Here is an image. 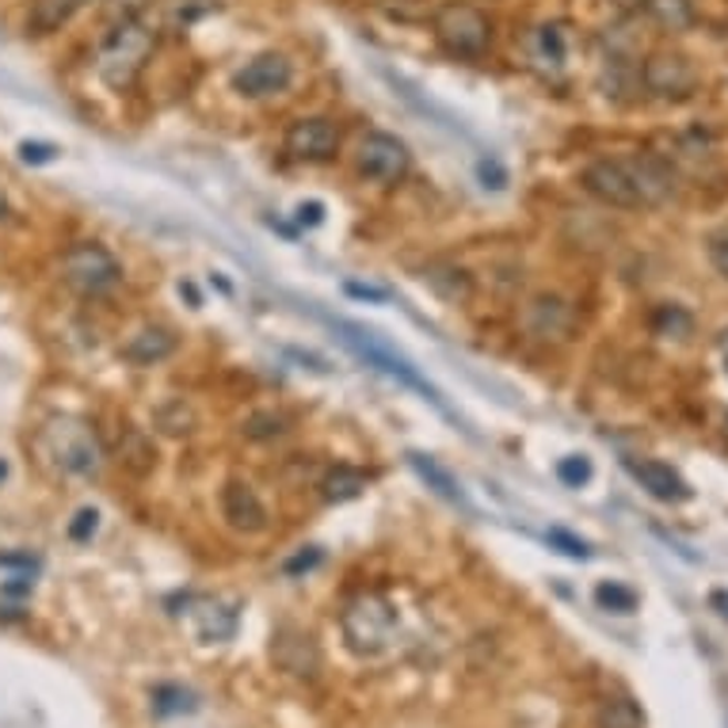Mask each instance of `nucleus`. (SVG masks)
I'll list each match as a JSON object with an SVG mask.
<instances>
[{"label": "nucleus", "mask_w": 728, "mask_h": 728, "mask_svg": "<svg viewBox=\"0 0 728 728\" xmlns=\"http://www.w3.org/2000/svg\"><path fill=\"white\" fill-rule=\"evenodd\" d=\"M4 477H8V461L0 458V481H4Z\"/></svg>", "instance_id": "nucleus-48"}, {"label": "nucleus", "mask_w": 728, "mask_h": 728, "mask_svg": "<svg viewBox=\"0 0 728 728\" xmlns=\"http://www.w3.org/2000/svg\"><path fill=\"white\" fill-rule=\"evenodd\" d=\"M645 12L653 15V23L664 35H683L698 23V12H694L690 0H645Z\"/></svg>", "instance_id": "nucleus-20"}, {"label": "nucleus", "mask_w": 728, "mask_h": 728, "mask_svg": "<svg viewBox=\"0 0 728 728\" xmlns=\"http://www.w3.org/2000/svg\"><path fill=\"white\" fill-rule=\"evenodd\" d=\"M316 561H321V550L310 545V550H302V553L294 557V561H287V572H290V576H298V572H310Z\"/></svg>", "instance_id": "nucleus-40"}, {"label": "nucleus", "mask_w": 728, "mask_h": 728, "mask_svg": "<svg viewBox=\"0 0 728 728\" xmlns=\"http://www.w3.org/2000/svg\"><path fill=\"white\" fill-rule=\"evenodd\" d=\"M344 633H347V645L363 656H374L385 648L393 633V606L385 603L378 595H363L347 606L344 614Z\"/></svg>", "instance_id": "nucleus-10"}, {"label": "nucleus", "mask_w": 728, "mask_h": 728, "mask_svg": "<svg viewBox=\"0 0 728 728\" xmlns=\"http://www.w3.org/2000/svg\"><path fill=\"white\" fill-rule=\"evenodd\" d=\"M424 282L450 305H461L474 298V275L466 268H458V263H427Z\"/></svg>", "instance_id": "nucleus-18"}, {"label": "nucleus", "mask_w": 728, "mask_h": 728, "mask_svg": "<svg viewBox=\"0 0 728 728\" xmlns=\"http://www.w3.org/2000/svg\"><path fill=\"white\" fill-rule=\"evenodd\" d=\"M591 474H595V469H591V458H584V454H569V458L557 461V477H561V485H569V488L587 485Z\"/></svg>", "instance_id": "nucleus-33"}, {"label": "nucleus", "mask_w": 728, "mask_h": 728, "mask_svg": "<svg viewBox=\"0 0 728 728\" xmlns=\"http://www.w3.org/2000/svg\"><path fill=\"white\" fill-rule=\"evenodd\" d=\"M191 622H195V637H199L202 645L229 641L237 633V611L229 603H221V599H195Z\"/></svg>", "instance_id": "nucleus-17"}, {"label": "nucleus", "mask_w": 728, "mask_h": 728, "mask_svg": "<svg viewBox=\"0 0 728 728\" xmlns=\"http://www.w3.org/2000/svg\"><path fill=\"white\" fill-rule=\"evenodd\" d=\"M625 469H630L633 477L641 481V488H645L653 500L659 503H687L690 500V485L683 481L679 474H675L672 466H664V461H653V458H630L625 461Z\"/></svg>", "instance_id": "nucleus-15"}, {"label": "nucleus", "mask_w": 728, "mask_h": 728, "mask_svg": "<svg viewBox=\"0 0 728 728\" xmlns=\"http://www.w3.org/2000/svg\"><path fill=\"white\" fill-rule=\"evenodd\" d=\"M179 294H187V302H191V310H199V290L191 287V282H179Z\"/></svg>", "instance_id": "nucleus-44"}, {"label": "nucleus", "mask_w": 728, "mask_h": 728, "mask_svg": "<svg viewBox=\"0 0 728 728\" xmlns=\"http://www.w3.org/2000/svg\"><path fill=\"white\" fill-rule=\"evenodd\" d=\"M157 50V31L145 28L142 20L118 23L107 31V39L96 50V73L111 92H131L138 84L145 62Z\"/></svg>", "instance_id": "nucleus-1"}, {"label": "nucleus", "mask_w": 728, "mask_h": 728, "mask_svg": "<svg viewBox=\"0 0 728 728\" xmlns=\"http://www.w3.org/2000/svg\"><path fill=\"white\" fill-rule=\"evenodd\" d=\"M709 606H714L717 614L728 622V591L725 587H717V591H709Z\"/></svg>", "instance_id": "nucleus-43"}, {"label": "nucleus", "mask_w": 728, "mask_h": 728, "mask_svg": "<svg viewBox=\"0 0 728 728\" xmlns=\"http://www.w3.org/2000/svg\"><path fill=\"white\" fill-rule=\"evenodd\" d=\"M595 603L611 614H633L637 611V591L618 584V580H603V584L595 587Z\"/></svg>", "instance_id": "nucleus-29"}, {"label": "nucleus", "mask_w": 728, "mask_h": 728, "mask_svg": "<svg viewBox=\"0 0 728 728\" xmlns=\"http://www.w3.org/2000/svg\"><path fill=\"white\" fill-rule=\"evenodd\" d=\"M347 294L363 298V302H389V294L382 287H363V282H347Z\"/></svg>", "instance_id": "nucleus-41"}, {"label": "nucleus", "mask_w": 728, "mask_h": 728, "mask_svg": "<svg viewBox=\"0 0 728 728\" xmlns=\"http://www.w3.org/2000/svg\"><path fill=\"white\" fill-rule=\"evenodd\" d=\"M290 81H294V65H290V58L268 50V54L248 58L241 70L233 73V92L245 100H268V96L287 92Z\"/></svg>", "instance_id": "nucleus-11"}, {"label": "nucleus", "mask_w": 728, "mask_h": 728, "mask_svg": "<svg viewBox=\"0 0 728 728\" xmlns=\"http://www.w3.org/2000/svg\"><path fill=\"white\" fill-rule=\"evenodd\" d=\"M221 516H226L233 530H241V534L268 530V508H263V500L248 481H229L221 488Z\"/></svg>", "instance_id": "nucleus-14"}, {"label": "nucleus", "mask_w": 728, "mask_h": 728, "mask_svg": "<svg viewBox=\"0 0 728 728\" xmlns=\"http://www.w3.org/2000/svg\"><path fill=\"white\" fill-rule=\"evenodd\" d=\"M39 447L62 474H73V477H96L107 458L104 443L92 431V424H84V419H76V416L46 419V427L39 431Z\"/></svg>", "instance_id": "nucleus-2"}, {"label": "nucleus", "mask_w": 728, "mask_h": 728, "mask_svg": "<svg viewBox=\"0 0 728 728\" xmlns=\"http://www.w3.org/2000/svg\"><path fill=\"white\" fill-rule=\"evenodd\" d=\"M0 218H8V195H4V179H0Z\"/></svg>", "instance_id": "nucleus-46"}, {"label": "nucleus", "mask_w": 728, "mask_h": 728, "mask_svg": "<svg viewBox=\"0 0 728 728\" xmlns=\"http://www.w3.org/2000/svg\"><path fill=\"white\" fill-rule=\"evenodd\" d=\"M477 179H481L485 187H492V191H503V187H508V168L496 157H481L477 160Z\"/></svg>", "instance_id": "nucleus-35"}, {"label": "nucleus", "mask_w": 728, "mask_h": 728, "mask_svg": "<svg viewBox=\"0 0 728 728\" xmlns=\"http://www.w3.org/2000/svg\"><path fill=\"white\" fill-rule=\"evenodd\" d=\"M408 466H413L416 474L427 481V488H435V492H439L443 500L461 503V508H466V492H461V485L454 481V477H450L447 469H443L435 458H427V454H408Z\"/></svg>", "instance_id": "nucleus-24"}, {"label": "nucleus", "mask_w": 728, "mask_h": 728, "mask_svg": "<svg viewBox=\"0 0 728 728\" xmlns=\"http://www.w3.org/2000/svg\"><path fill=\"white\" fill-rule=\"evenodd\" d=\"M157 424L165 427L168 435H191L195 431V416H191V408H187L184 401H173V405L160 408Z\"/></svg>", "instance_id": "nucleus-32"}, {"label": "nucleus", "mask_w": 728, "mask_h": 728, "mask_svg": "<svg viewBox=\"0 0 728 728\" xmlns=\"http://www.w3.org/2000/svg\"><path fill=\"white\" fill-rule=\"evenodd\" d=\"M431 35L458 62H481L492 50V20L485 8L469 4V0H447L435 8Z\"/></svg>", "instance_id": "nucleus-3"}, {"label": "nucleus", "mask_w": 728, "mask_h": 728, "mask_svg": "<svg viewBox=\"0 0 728 728\" xmlns=\"http://www.w3.org/2000/svg\"><path fill=\"white\" fill-rule=\"evenodd\" d=\"M599 728H645V714L633 698H606L595 717Z\"/></svg>", "instance_id": "nucleus-27"}, {"label": "nucleus", "mask_w": 728, "mask_h": 728, "mask_svg": "<svg viewBox=\"0 0 728 728\" xmlns=\"http://www.w3.org/2000/svg\"><path fill=\"white\" fill-rule=\"evenodd\" d=\"M622 165L633 179V191H637L641 207H664L675 195V187H679L672 160L656 157V153H630V157H622Z\"/></svg>", "instance_id": "nucleus-13"}, {"label": "nucleus", "mask_w": 728, "mask_h": 728, "mask_svg": "<svg viewBox=\"0 0 728 728\" xmlns=\"http://www.w3.org/2000/svg\"><path fill=\"white\" fill-rule=\"evenodd\" d=\"M62 282L81 298H104L123 282V263L100 241H76L62 252Z\"/></svg>", "instance_id": "nucleus-4"}, {"label": "nucleus", "mask_w": 728, "mask_h": 728, "mask_svg": "<svg viewBox=\"0 0 728 728\" xmlns=\"http://www.w3.org/2000/svg\"><path fill=\"white\" fill-rule=\"evenodd\" d=\"M340 126L324 115H305L294 118L282 134V149L290 160H302V165H329L340 153Z\"/></svg>", "instance_id": "nucleus-9"}, {"label": "nucleus", "mask_w": 728, "mask_h": 728, "mask_svg": "<svg viewBox=\"0 0 728 728\" xmlns=\"http://www.w3.org/2000/svg\"><path fill=\"white\" fill-rule=\"evenodd\" d=\"M366 481H371V477H366L363 469L340 461V466H332L329 474L321 477V496L329 503H347V500H355V496H363Z\"/></svg>", "instance_id": "nucleus-21"}, {"label": "nucleus", "mask_w": 728, "mask_h": 728, "mask_svg": "<svg viewBox=\"0 0 728 728\" xmlns=\"http://www.w3.org/2000/svg\"><path fill=\"white\" fill-rule=\"evenodd\" d=\"M149 4H153V0H104V8H100V20H104L107 28H118V23H134V20H142Z\"/></svg>", "instance_id": "nucleus-30"}, {"label": "nucleus", "mask_w": 728, "mask_h": 728, "mask_svg": "<svg viewBox=\"0 0 728 728\" xmlns=\"http://www.w3.org/2000/svg\"><path fill=\"white\" fill-rule=\"evenodd\" d=\"M96 527H100V511L96 508H81L70 522V538L73 542H89V538L96 534Z\"/></svg>", "instance_id": "nucleus-36"}, {"label": "nucleus", "mask_w": 728, "mask_h": 728, "mask_svg": "<svg viewBox=\"0 0 728 728\" xmlns=\"http://www.w3.org/2000/svg\"><path fill=\"white\" fill-rule=\"evenodd\" d=\"M290 427H294V416L290 413H282V408H260V413L245 416L241 435L252 443H271V439H282Z\"/></svg>", "instance_id": "nucleus-23"}, {"label": "nucleus", "mask_w": 728, "mask_h": 728, "mask_svg": "<svg viewBox=\"0 0 728 728\" xmlns=\"http://www.w3.org/2000/svg\"><path fill=\"white\" fill-rule=\"evenodd\" d=\"M413 168V153L408 145L397 138V134H385V131H371L363 134L358 142V153H355V173L371 184H382V187H393L408 176Z\"/></svg>", "instance_id": "nucleus-7"}, {"label": "nucleus", "mask_w": 728, "mask_h": 728, "mask_svg": "<svg viewBox=\"0 0 728 728\" xmlns=\"http://www.w3.org/2000/svg\"><path fill=\"white\" fill-rule=\"evenodd\" d=\"M279 641H287L294 648V656H279V664L287 667L290 675H313L316 667V645L310 633H279Z\"/></svg>", "instance_id": "nucleus-28"}, {"label": "nucleus", "mask_w": 728, "mask_h": 728, "mask_svg": "<svg viewBox=\"0 0 728 728\" xmlns=\"http://www.w3.org/2000/svg\"><path fill=\"white\" fill-rule=\"evenodd\" d=\"M221 0H160V28L165 31H187L210 12H218Z\"/></svg>", "instance_id": "nucleus-22"}, {"label": "nucleus", "mask_w": 728, "mask_h": 728, "mask_svg": "<svg viewBox=\"0 0 728 728\" xmlns=\"http://www.w3.org/2000/svg\"><path fill=\"white\" fill-rule=\"evenodd\" d=\"M176 347H179V340L173 329H165V324H145V329H138L123 344V358L134 366H157V363H165L168 355H176Z\"/></svg>", "instance_id": "nucleus-16"}, {"label": "nucleus", "mask_w": 728, "mask_h": 728, "mask_svg": "<svg viewBox=\"0 0 728 728\" xmlns=\"http://www.w3.org/2000/svg\"><path fill=\"white\" fill-rule=\"evenodd\" d=\"M89 0H35L28 12V31L31 35H54L58 28L73 20Z\"/></svg>", "instance_id": "nucleus-19"}, {"label": "nucleus", "mask_w": 728, "mask_h": 728, "mask_svg": "<svg viewBox=\"0 0 728 728\" xmlns=\"http://www.w3.org/2000/svg\"><path fill=\"white\" fill-rule=\"evenodd\" d=\"M294 218H298V226H305V229H313V226H321V221H324V202H321V199H310V202H298V210H294Z\"/></svg>", "instance_id": "nucleus-38"}, {"label": "nucleus", "mask_w": 728, "mask_h": 728, "mask_svg": "<svg viewBox=\"0 0 728 728\" xmlns=\"http://www.w3.org/2000/svg\"><path fill=\"white\" fill-rule=\"evenodd\" d=\"M31 587H35V580H31V572H28V576H12V580H8V584L0 587V595L23 599V595H31Z\"/></svg>", "instance_id": "nucleus-42"}, {"label": "nucleus", "mask_w": 728, "mask_h": 728, "mask_svg": "<svg viewBox=\"0 0 728 728\" xmlns=\"http://www.w3.org/2000/svg\"><path fill=\"white\" fill-rule=\"evenodd\" d=\"M153 709L157 714H187V709H195V694L184 690V687H157L153 690Z\"/></svg>", "instance_id": "nucleus-31"}, {"label": "nucleus", "mask_w": 728, "mask_h": 728, "mask_svg": "<svg viewBox=\"0 0 728 728\" xmlns=\"http://www.w3.org/2000/svg\"><path fill=\"white\" fill-rule=\"evenodd\" d=\"M641 84L653 100H664V104H683L698 92L701 76L698 65L690 62L679 50H656V54L645 58L641 65Z\"/></svg>", "instance_id": "nucleus-6"}, {"label": "nucleus", "mask_w": 728, "mask_h": 728, "mask_svg": "<svg viewBox=\"0 0 728 728\" xmlns=\"http://www.w3.org/2000/svg\"><path fill=\"white\" fill-rule=\"evenodd\" d=\"M580 184L591 199H599L603 207H614V210H641V199L633 191V179L625 173L622 157H599L580 173Z\"/></svg>", "instance_id": "nucleus-12"}, {"label": "nucleus", "mask_w": 728, "mask_h": 728, "mask_svg": "<svg viewBox=\"0 0 728 728\" xmlns=\"http://www.w3.org/2000/svg\"><path fill=\"white\" fill-rule=\"evenodd\" d=\"M622 8H645V0H618Z\"/></svg>", "instance_id": "nucleus-47"}, {"label": "nucleus", "mask_w": 728, "mask_h": 728, "mask_svg": "<svg viewBox=\"0 0 728 728\" xmlns=\"http://www.w3.org/2000/svg\"><path fill=\"white\" fill-rule=\"evenodd\" d=\"M648 329L656 332L659 340H690L694 336V313L683 310L675 302L656 305L653 316H648Z\"/></svg>", "instance_id": "nucleus-25"}, {"label": "nucleus", "mask_w": 728, "mask_h": 728, "mask_svg": "<svg viewBox=\"0 0 728 728\" xmlns=\"http://www.w3.org/2000/svg\"><path fill=\"white\" fill-rule=\"evenodd\" d=\"M717 347H721V358H725V374H728V329L721 332V340H717Z\"/></svg>", "instance_id": "nucleus-45"}, {"label": "nucleus", "mask_w": 728, "mask_h": 728, "mask_svg": "<svg viewBox=\"0 0 728 728\" xmlns=\"http://www.w3.org/2000/svg\"><path fill=\"white\" fill-rule=\"evenodd\" d=\"M54 145H42V142H23L20 145V157L28 160V165H46V160H54Z\"/></svg>", "instance_id": "nucleus-39"}, {"label": "nucleus", "mask_w": 728, "mask_h": 728, "mask_svg": "<svg viewBox=\"0 0 728 728\" xmlns=\"http://www.w3.org/2000/svg\"><path fill=\"white\" fill-rule=\"evenodd\" d=\"M545 538H550V545H557V553L572 557V561H587V557H591V545L584 542V538L569 534V530H561V527H553Z\"/></svg>", "instance_id": "nucleus-34"}, {"label": "nucleus", "mask_w": 728, "mask_h": 728, "mask_svg": "<svg viewBox=\"0 0 728 728\" xmlns=\"http://www.w3.org/2000/svg\"><path fill=\"white\" fill-rule=\"evenodd\" d=\"M576 324H580L576 305L561 294H545V290L527 298L519 310V329L527 332V340H534V344H542V347L569 344V340L576 336Z\"/></svg>", "instance_id": "nucleus-5"}, {"label": "nucleus", "mask_w": 728, "mask_h": 728, "mask_svg": "<svg viewBox=\"0 0 728 728\" xmlns=\"http://www.w3.org/2000/svg\"><path fill=\"white\" fill-rule=\"evenodd\" d=\"M340 332H344L347 347H355V355H358V358H366V363H371V366H378V371H382V374H389V378L413 385V389H419L427 401H435V405L443 408V397H439V393H435L424 378H419L416 366L408 363L405 355H397V351H393L389 344H382V340L374 336V332L358 329V324H344V321H340Z\"/></svg>", "instance_id": "nucleus-8"}, {"label": "nucleus", "mask_w": 728, "mask_h": 728, "mask_svg": "<svg viewBox=\"0 0 728 728\" xmlns=\"http://www.w3.org/2000/svg\"><path fill=\"white\" fill-rule=\"evenodd\" d=\"M534 58L550 70H561L564 58H569V35H564V23H542L534 31V42H530Z\"/></svg>", "instance_id": "nucleus-26"}, {"label": "nucleus", "mask_w": 728, "mask_h": 728, "mask_svg": "<svg viewBox=\"0 0 728 728\" xmlns=\"http://www.w3.org/2000/svg\"><path fill=\"white\" fill-rule=\"evenodd\" d=\"M706 252H709V263L717 268V275L728 279V233H714V237H709Z\"/></svg>", "instance_id": "nucleus-37"}]
</instances>
